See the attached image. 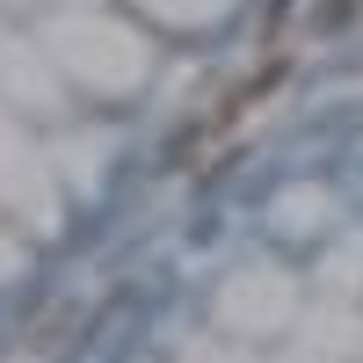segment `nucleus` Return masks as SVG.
<instances>
[{
    "instance_id": "f257e3e1",
    "label": "nucleus",
    "mask_w": 363,
    "mask_h": 363,
    "mask_svg": "<svg viewBox=\"0 0 363 363\" xmlns=\"http://www.w3.org/2000/svg\"><path fill=\"white\" fill-rule=\"evenodd\" d=\"M277 87H284V58H269L262 73H247L240 87H225V95L211 102V109L196 116V124H182V138L167 145V167H189V153H203L211 138H225V131L240 124V116H247V109H262L269 95H277Z\"/></svg>"
}]
</instances>
